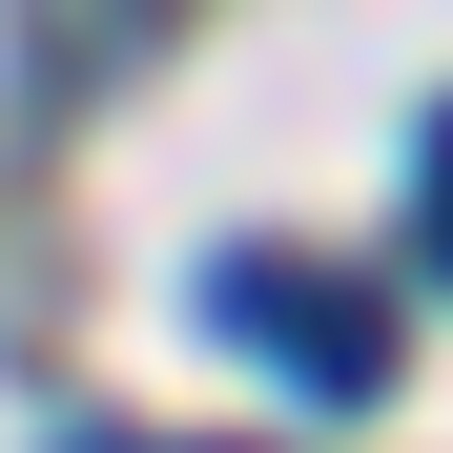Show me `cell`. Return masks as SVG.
Segmentation results:
<instances>
[{
    "mask_svg": "<svg viewBox=\"0 0 453 453\" xmlns=\"http://www.w3.org/2000/svg\"><path fill=\"white\" fill-rule=\"evenodd\" d=\"M206 330L288 350V392H310V412H371V392H392V310L330 288V268H288V248H226V268H206Z\"/></svg>",
    "mask_w": 453,
    "mask_h": 453,
    "instance_id": "1",
    "label": "cell"
},
{
    "mask_svg": "<svg viewBox=\"0 0 453 453\" xmlns=\"http://www.w3.org/2000/svg\"><path fill=\"white\" fill-rule=\"evenodd\" d=\"M412 226H433V268H453V104H433V144H412Z\"/></svg>",
    "mask_w": 453,
    "mask_h": 453,
    "instance_id": "2",
    "label": "cell"
},
{
    "mask_svg": "<svg viewBox=\"0 0 453 453\" xmlns=\"http://www.w3.org/2000/svg\"><path fill=\"white\" fill-rule=\"evenodd\" d=\"M104 453H124V433H104Z\"/></svg>",
    "mask_w": 453,
    "mask_h": 453,
    "instance_id": "3",
    "label": "cell"
}]
</instances>
